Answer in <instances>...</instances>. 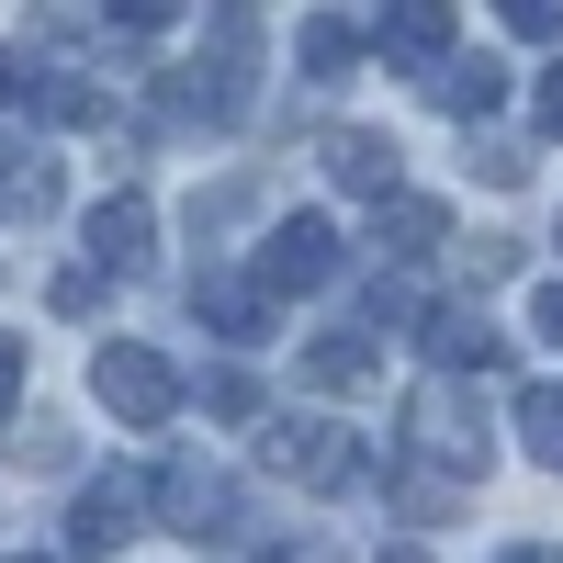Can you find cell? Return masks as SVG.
Returning a JSON list of instances; mask_svg holds the SVG:
<instances>
[{
  "label": "cell",
  "instance_id": "cell-1",
  "mask_svg": "<svg viewBox=\"0 0 563 563\" xmlns=\"http://www.w3.org/2000/svg\"><path fill=\"white\" fill-rule=\"evenodd\" d=\"M90 395H102V406L124 417V429H169L192 384H180V372H169L147 339H102V350H90Z\"/></svg>",
  "mask_w": 563,
  "mask_h": 563
},
{
  "label": "cell",
  "instance_id": "cell-2",
  "mask_svg": "<svg viewBox=\"0 0 563 563\" xmlns=\"http://www.w3.org/2000/svg\"><path fill=\"white\" fill-rule=\"evenodd\" d=\"M203 34H214V57H203L192 113H203V124H238V113L260 102V12H249V0H214Z\"/></svg>",
  "mask_w": 563,
  "mask_h": 563
},
{
  "label": "cell",
  "instance_id": "cell-3",
  "mask_svg": "<svg viewBox=\"0 0 563 563\" xmlns=\"http://www.w3.org/2000/svg\"><path fill=\"white\" fill-rule=\"evenodd\" d=\"M260 294H327V282H339V225L327 214H282L271 238H260Z\"/></svg>",
  "mask_w": 563,
  "mask_h": 563
},
{
  "label": "cell",
  "instance_id": "cell-4",
  "mask_svg": "<svg viewBox=\"0 0 563 563\" xmlns=\"http://www.w3.org/2000/svg\"><path fill=\"white\" fill-rule=\"evenodd\" d=\"M79 238H90V260H79V271H113V282H135V271H147V249H158V203H147V192H102Z\"/></svg>",
  "mask_w": 563,
  "mask_h": 563
},
{
  "label": "cell",
  "instance_id": "cell-5",
  "mask_svg": "<svg viewBox=\"0 0 563 563\" xmlns=\"http://www.w3.org/2000/svg\"><path fill=\"white\" fill-rule=\"evenodd\" d=\"M147 530V474H90L68 507V552H124Z\"/></svg>",
  "mask_w": 563,
  "mask_h": 563
},
{
  "label": "cell",
  "instance_id": "cell-6",
  "mask_svg": "<svg viewBox=\"0 0 563 563\" xmlns=\"http://www.w3.org/2000/svg\"><path fill=\"white\" fill-rule=\"evenodd\" d=\"M406 440H417V451H440L462 485L485 474V417L462 406V384H429V395H417V406H406Z\"/></svg>",
  "mask_w": 563,
  "mask_h": 563
},
{
  "label": "cell",
  "instance_id": "cell-7",
  "mask_svg": "<svg viewBox=\"0 0 563 563\" xmlns=\"http://www.w3.org/2000/svg\"><path fill=\"white\" fill-rule=\"evenodd\" d=\"M147 507H169V530H192V541H225V530H238V485H225L214 462H169V474L147 485Z\"/></svg>",
  "mask_w": 563,
  "mask_h": 563
},
{
  "label": "cell",
  "instance_id": "cell-8",
  "mask_svg": "<svg viewBox=\"0 0 563 563\" xmlns=\"http://www.w3.org/2000/svg\"><path fill=\"white\" fill-rule=\"evenodd\" d=\"M327 180L361 192V203H384L395 180H406V147H395V135H372V124H339V135H327Z\"/></svg>",
  "mask_w": 563,
  "mask_h": 563
},
{
  "label": "cell",
  "instance_id": "cell-9",
  "mask_svg": "<svg viewBox=\"0 0 563 563\" xmlns=\"http://www.w3.org/2000/svg\"><path fill=\"white\" fill-rule=\"evenodd\" d=\"M192 316L214 327V339H238V350L271 339V294H260L249 271H203V282H192Z\"/></svg>",
  "mask_w": 563,
  "mask_h": 563
},
{
  "label": "cell",
  "instance_id": "cell-10",
  "mask_svg": "<svg viewBox=\"0 0 563 563\" xmlns=\"http://www.w3.org/2000/svg\"><path fill=\"white\" fill-rule=\"evenodd\" d=\"M417 327H429V361L451 372V384H462V372H496V361H507V339H496V327H485L474 305H429Z\"/></svg>",
  "mask_w": 563,
  "mask_h": 563
},
{
  "label": "cell",
  "instance_id": "cell-11",
  "mask_svg": "<svg viewBox=\"0 0 563 563\" xmlns=\"http://www.w3.org/2000/svg\"><path fill=\"white\" fill-rule=\"evenodd\" d=\"M384 12V57L395 68H440L451 57V0H372Z\"/></svg>",
  "mask_w": 563,
  "mask_h": 563
},
{
  "label": "cell",
  "instance_id": "cell-12",
  "mask_svg": "<svg viewBox=\"0 0 563 563\" xmlns=\"http://www.w3.org/2000/svg\"><path fill=\"white\" fill-rule=\"evenodd\" d=\"M271 462H282V474H305V485H350V474H361V451L327 429V417H294V429H271Z\"/></svg>",
  "mask_w": 563,
  "mask_h": 563
},
{
  "label": "cell",
  "instance_id": "cell-13",
  "mask_svg": "<svg viewBox=\"0 0 563 563\" xmlns=\"http://www.w3.org/2000/svg\"><path fill=\"white\" fill-rule=\"evenodd\" d=\"M384 372V339L372 327H327V339H305V384L316 395H350V384H372Z\"/></svg>",
  "mask_w": 563,
  "mask_h": 563
},
{
  "label": "cell",
  "instance_id": "cell-14",
  "mask_svg": "<svg viewBox=\"0 0 563 563\" xmlns=\"http://www.w3.org/2000/svg\"><path fill=\"white\" fill-rule=\"evenodd\" d=\"M496 90H507L496 57H440V68H429V102H440L451 124H485V113H496Z\"/></svg>",
  "mask_w": 563,
  "mask_h": 563
},
{
  "label": "cell",
  "instance_id": "cell-15",
  "mask_svg": "<svg viewBox=\"0 0 563 563\" xmlns=\"http://www.w3.org/2000/svg\"><path fill=\"white\" fill-rule=\"evenodd\" d=\"M372 238H384L395 260H429V249L451 238V214H440L429 192H384V203H372Z\"/></svg>",
  "mask_w": 563,
  "mask_h": 563
},
{
  "label": "cell",
  "instance_id": "cell-16",
  "mask_svg": "<svg viewBox=\"0 0 563 563\" xmlns=\"http://www.w3.org/2000/svg\"><path fill=\"white\" fill-rule=\"evenodd\" d=\"M294 57H305V79H350V68H361V23H350V12H305Z\"/></svg>",
  "mask_w": 563,
  "mask_h": 563
},
{
  "label": "cell",
  "instance_id": "cell-17",
  "mask_svg": "<svg viewBox=\"0 0 563 563\" xmlns=\"http://www.w3.org/2000/svg\"><path fill=\"white\" fill-rule=\"evenodd\" d=\"M23 102L45 113V124H102L113 102H102V79H79V68H45V79H23Z\"/></svg>",
  "mask_w": 563,
  "mask_h": 563
},
{
  "label": "cell",
  "instance_id": "cell-18",
  "mask_svg": "<svg viewBox=\"0 0 563 563\" xmlns=\"http://www.w3.org/2000/svg\"><path fill=\"white\" fill-rule=\"evenodd\" d=\"M519 451L563 474V384H519Z\"/></svg>",
  "mask_w": 563,
  "mask_h": 563
},
{
  "label": "cell",
  "instance_id": "cell-19",
  "mask_svg": "<svg viewBox=\"0 0 563 563\" xmlns=\"http://www.w3.org/2000/svg\"><path fill=\"white\" fill-rule=\"evenodd\" d=\"M57 203V158H12L0 169V214H45Z\"/></svg>",
  "mask_w": 563,
  "mask_h": 563
},
{
  "label": "cell",
  "instance_id": "cell-20",
  "mask_svg": "<svg viewBox=\"0 0 563 563\" xmlns=\"http://www.w3.org/2000/svg\"><path fill=\"white\" fill-rule=\"evenodd\" d=\"M180 12H192V0H102V23H113V34H169Z\"/></svg>",
  "mask_w": 563,
  "mask_h": 563
},
{
  "label": "cell",
  "instance_id": "cell-21",
  "mask_svg": "<svg viewBox=\"0 0 563 563\" xmlns=\"http://www.w3.org/2000/svg\"><path fill=\"white\" fill-rule=\"evenodd\" d=\"M203 406H214V417H260V372H238V361L203 372Z\"/></svg>",
  "mask_w": 563,
  "mask_h": 563
},
{
  "label": "cell",
  "instance_id": "cell-22",
  "mask_svg": "<svg viewBox=\"0 0 563 563\" xmlns=\"http://www.w3.org/2000/svg\"><path fill=\"white\" fill-rule=\"evenodd\" d=\"M496 23L530 34V45H563V0H496Z\"/></svg>",
  "mask_w": 563,
  "mask_h": 563
},
{
  "label": "cell",
  "instance_id": "cell-23",
  "mask_svg": "<svg viewBox=\"0 0 563 563\" xmlns=\"http://www.w3.org/2000/svg\"><path fill=\"white\" fill-rule=\"evenodd\" d=\"M474 169H485V180H530V147H507V135H485V147H474Z\"/></svg>",
  "mask_w": 563,
  "mask_h": 563
},
{
  "label": "cell",
  "instance_id": "cell-24",
  "mask_svg": "<svg viewBox=\"0 0 563 563\" xmlns=\"http://www.w3.org/2000/svg\"><path fill=\"white\" fill-rule=\"evenodd\" d=\"M260 563H339V541H271Z\"/></svg>",
  "mask_w": 563,
  "mask_h": 563
},
{
  "label": "cell",
  "instance_id": "cell-25",
  "mask_svg": "<svg viewBox=\"0 0 563 563\" xmlns=\"http://www.w3.org/2000/svg\"><path fill=\"white\" fill-rule=\"evenodd\" d=\"M530 316H541V339L563 350V282H541V305H530Z\"/></svg>",
  "mask_w": 563,
  "mask_h": 563
},
{
  "label": "cell",
  "instance_id": "cell-26",
  "mask_svg": "<svg viewBox=\"0 0 563 563\" xmlns=\"http://www.w3.org/2000/svg\"><path fill=\"white\" fill-rule=\"evenodd\" d=\"M541 135H563V68H541Z\"/></svg>",
  "mask_w": 563,
  "mask_h": 563
},
{
  "label": "cell",
  "instance_id": "cell-27",
  "mask_svg": "<svg viewBox=\"0 0 563 563\" xmlns=\"http://www.w3.org/2000/svg\"><path fill=\"white\" fill-rule=\"evenodd\" d=\"M23 395V339H0V406Z\"/></svg>",
  "mask_w": 563,
  "mask_h": 563
},
{
  "label": "cell",
  "instance_id": "cell-28",
  "mask_svg": "<svg viewBox=\"0 0 563 563\" xmlns=\"http://www.w3.org/2000/svg\"><path fill=\"white\" fill-rule=\"evenodd\" d=\"M496 563H563V552L552 541H519V552H496Z\"/></svg>",
  "mask_w": 563,
  "mask_h": 563
},
{
  "label": "cell",
  "instance_id": "cell-29",
  "mask_svg": "<svg viewBox=\"0 0 563 563\" xmlns=\"http://www.w3.org/2000/svg\"><path fill=\"white\" fill-rule=\"evenodd\" d=\"M12 90H23V68H12V45H0V102H12Z\"/></svg>",
  "mask_w": 563,
  "mask_h": 563
},
{
  "label": "cell",
  "instance_id": "cell-30",
  "mask_svg": "<svg viewBox=\"0 0 563 563\" xmlns=\"http://www.w3.org/2000/svg\"><path fill=\"white\" fill-rule=\"evenodd\" d=\"M384 563H429V552H417V541H395V552H384Z\"/></svg>",
  "mask_w": 563,
  "mask_h": 563
},
{
  "label": "cell",
  "instance_id": "cell-31",
  "mask_svg": "<svg viewBox=\"0 0 563 563\" xmlns=\"http://www.w3.org/2000/svg\"><path fill=\"white\" fill-rule=\"evenodd\" d=\"M12 563H34V552H12Z\"/></svg>",
  "mask_w": 563,
  "mask_h": 563
}]
</instances>
